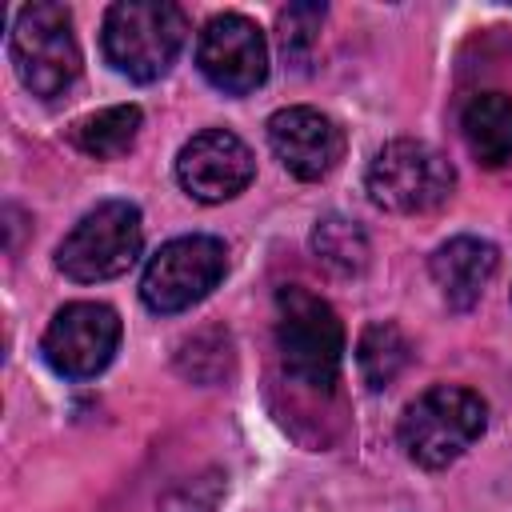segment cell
Here are the masks:
<instances>
[{"instance_id":"14","label":"cell","mask_w":512,"mask_h":512,"mask_svg":"<svg viewBox=\"0 0 512 512\" xmlns=\"http://www.w3.org/2000/svg\"><path fill=\"white\" fill-rule=\"evenodd\" d=\"M140 108L136 104H112L72 124V144L92 160H120L136 136H140Z\"/></svg>"},{"instance_id":"18","label":"cell","mask_w":512,"mask_h":512,"mask_svg":"<svg viewBox=\"0 0 512 512\" xmlns=\"http://www.w3.org/2000/svg\"><path fill=\"white\" fill-rule=\"evenodd\" d=\"M220 488H224L220 472H208V476H200V480H184V484H176V488L164 496L160 512H212L216 500H220Z\"/></svg>"},{"instance_id":"13","label":"cell","mask_w":512,"mask_h":512,"mask_svg":"<svg viewBox=\"0 0 512 512\" xmlns=\"http://www.w3.org/2000/svg\"><path fill=\"white\" fill-rule=\"evenodd\" d=\"M460 132L484 168H500L512 160V96L508 92H480L460 112Z\"/></svg>"},{"instance_id":"12","label":"cell","mask_w":512,"mask_h":512,"mask_svg":"<svg viewBox=\"0 0 512 512\" xmlns=\"http://www.w3.org/2000/svg\"><path fill=\"white\" fill-rule=\"evenodd\" d=\"M496 264H500L496 244H488L480 236H452L432 256V280L448 308L468 312L484 296L488 280L496 276Z\"/></svg>"},{"instance_id":"5","label":"cell","mask_w":512,"mask_h":512,"mask_svg":"<svg viewBox=\"0 0 512 512\" xmlns=\"http://www.w3.org/2000/svg\"><path fill=\"white\" fill-rule=\"evenodd\" d=\"M140 244H144L140 208L128 200H104L92 212H84L80 224L60 240L56 268L80 284L112 280L136 264Z\"/></svg>"},{"instance_id":"11","label":"cell","mask_w":512,"mask_h":512,"mask_svg":"<svg viewBox=\"0 0 512 512\" xmlns=\"http://www.w3.org/2000/svg\"><path fill=\"white\" fill-rule=\"evenodd\" d=\"M268 144L296 180L328 176L344 156V132L332 116L308 104H292L268 116Z\"/></svg>"},{"instance_id":"9","label":"cell","mask_w":512,"mask_h":512,"mask_svg":"<svg viewBox=\"0 0 512 512\" xmlns=\"http://www.w3.org/2000/svg\"><path fill=\"white\" fill-rule=\"evenodd\" d=\"M196 64L204 80L228 96H244L268 76V44L256 20L244 12H220L200 28Z\"/></svg>"},{"instance_id":"1","label":"cell","mask_w":512,"mask_h":512,"mask_svg":"<svg viewBox=\"0 0 512 512\" xmlns=\"http://www.w3.org/2000/svg\"><path fill=\"white\" fill-rule=\"evenodd\" d=\"M276 352L296 384L328 392L344 360V324L336 308L304 284H284L276 292Z\"/></svg>"},{"instance_id":"3","label":"cell","mask_w":512,"mask_h":512,"mask_svg":"<svg viewBox=\"0 0 512 512\" xmlns=\"http://www.w3.org/2000/svg\"><path fill=\"white\" fill-rule=\"evenodd\" d=\"M488 424V408L472 388L436 384L416 396L400 416V444L420 468H448L464 456Z\"/></svg>"},{"instance_id":"8","label":"cell","mask_w":512,"mask_h":512,"mask_svg":"<svg viewBox=\"0 0 512 512\" xmlns=\"http://www.w3.org/2000/svg\"><path fill=\"white\" fill-rule=\"evenodd\" d=\"M116 344H120V316L108 304L76 300L52 316L40 340V352L52 372L68 380H88L108 368Z\"/></svg>"},{"instance_id":"6","label":"cell","mask_w":512,"mask_h":512,"mask_svg":"<svg viewBox=\"0 0 512 512\" xmlns=\"http://www.w3.org/2000/svg\"><path fill=\"white\" fill-rule=\"evenodd\" d=\"M456 184L452 164L424 140H392L384 144L364 176V188L384 212H432L448 200Z\"/></svg>"},{"instance_id":"17","label":"cell","mask_w":512,"mask_h":512,"mask_svg":"<svg viewBox=\"0 0 512 512\" xmlns=\"http://www.w3.org/2000/svg\"><path fill=\"white\" fill-rule=\"evenodd\" d=\"M320 24H324V4H288L280 12V48L292 64L312 56Z\"/></svg>"},{"instance_id":"2","label":"cell","mask_w":512,"mask_h":512,"mask_svg":"<svg viewBox=\"0 0 512 512\" xmlns=\"http://www.w3.org/2000/svg\"><path fill=\"white\" fill-rule=\"evenodd\" d=\"M184 36H188V16H184L180 4L120 0L104 16L100 44H104L108 64L120 76H128L136 84H148V80H160L172 68L176 52L184 48Z\"/></svg>"},{"instance_id":"10","label":"cell","mask_w":512,"mask_h":512,"mask_svg":"<svg viewBox=\"0 0 512 512\" xmlns=\"http://www.w3.org/2000/svg\"><path fill=\"white\" fill-rule=\"evenodd\" d=\"M256 172V156L252 148L228 132V128H208V132H196L180 156H176V180L180 188L200 200V204H220V200H232L236 192L248 188Z\"/></svg>"},{"instance_id":"15","label":"cell","mask_w":512,"mask_h":512,"mask_svg":"<svg viewBox=\"0 0 512 512\" xmlns=\"http://www.w3.org/2000/svg\"><path fill=\"white\" fill-rule=\"evenodd\" d=\"M412 360V344L408 336L392 324V320H376L360 332V344H356V368L364 376L368 388H388Z\"/></svg>"},{"instance_id":"4","label":"cell","mask_w":512,"mask_h":512,"mask_svg":"<svg viewBox=\"0 0 512 512\" xmlns=\"http://www.w3.org/2000/svg\"><path fill=\"white\" fill-rule=\"evenodd\" d=\"M8 56H12L20 84L32 96L52 100V96L68 92L72 80L80 76V48L72 36V12L64 4H52V0L24 4L16 12L12 36H8Z\"/></svg>"},{"instance_id":"7","label":"cell","mask_w":512,"mask_h":512,"mask_svg":"<svg viewBox=\"0 0 512 512\" xmlns=\"http://www.w3.org/2000/svg\"><path fill=\"white\" fill-rule=\"evenodd\" d=\"M228 248L216 236H176L156 248L140 276V296L152 312H184L200 304L224 276Z\"/></svg>"},{"instance_id":"16","label":"cell","mask_w":512,"mask_h":512,"mask_svg":"<svg viewBox=\"0 0 512 512\" xmlns=\"http://www.w3.org/2000/svg\"><path fill=\"white\" fill-rule=\"evenodd\" d=\"M312 252L336 276H356L368 264V236H364V228L356 220L332 212V216H320L316 220V228H312Z\"/></svg>"}]
</instances>
